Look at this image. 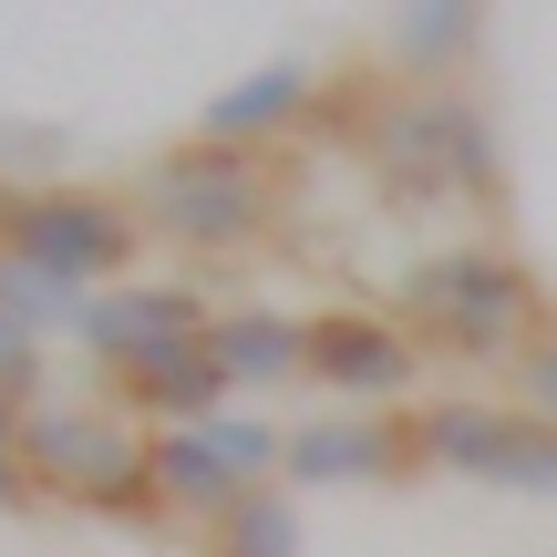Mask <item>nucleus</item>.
<instances>
[{
  "label": "nucleus",
  "mask_w": 557,
  "mask_h": 557,
  "mask_svg": "<svg viewBox=\"0 0 557 557\" xmlns=\"http://www.w3.org/2000/svg\"><path fill=\"white\" fill-rule=\"evenodd\" d=\"M310 135H341L393 207H475V218L506 207L496 114H485L465 83H403V94L341 83V94H320Z\"/></svg>",
  "instance_id": "1"
},
{
  "label": "nucleus",
  "mask_w": 557,
  "mask_h": 557,
  "mask_svg": "<svg viewBox=\"0 0 557 557\" xmlns=\"http://www.w3.org/2000/svg\"><path fill=\"white\" fill-rule=\"evenodd\" d=\"M393 320L423 341V361H465V372H485V361H517L527 341L547 331L557 299H547V278L527 269L517 248L455 238V248H434V259L403 269Z\"/></svg>",
  "instance_id": "2"
},
{
  "label": "nucleus",
  "mask_w": 557,
  "mask_h": 557,
  "mask_svg": "<svg viewBox=\"0 0 557 557\" xmlns=\"http://www.w3.org/2000/svg\"><path fill=\"white\" fill-rule=\"evenodd\" d=\"M145 207L124 186H0V259L52 289H114L145 259Z\"/></svg>",
  "instance_id": "3"
},
{
  "label": "nucleus",
  "mask_w": 557,
  "mask_h": 557,
  "mask_svg": "<svg viewBox=\"0 0 557 557\" xmlns=\"http://www.w3.org/2000/svg\"><path fill=\"white\" fill-rule=\"evenodd\" d=\"M278 197H289V186H278L269 156H248V145H207V135L165 145V156L145 165V186H135L145 227L176 238V248H248V238H269Z\"/></svg>",
  "instance_id": "4"
},
{
  "label": "nucleus",
  "mask_w": 557,
  "mask_h": 557,
  "mask_svg": "<svg viewBox=\"0 0 557 557\" xmlns=\"http://www.w3.org/2000/svg\"><path fill=\"white\" fill-rule=\"evenodd\" d=\"M423 341L403 331L393 310H372V299H331V310H310V361H299V382H320L331 403H351V413H403V403L423 393Z\"/></svg>",
  "instance_id": "5"
},
{
  "label": "nucleus",
  "mask_w": 557,
  "mask_h": 557,
  "mask_svg": "<svg viewBox=\"0 0 557 557\" xmlns=\"http://www.w3.org/2000/svg\"><path fill=\"white\" fill-rule=\"evenodd\" d=\"M207 320H218V299H207V289H186V278H114V289H94V299H83L73 351L94 361V372H114V361H135V351L197 341Z\"/></svg>",
  "instance_id": "6"
},
{
  "label": "nucleus",
  "mask_w": 557,
  "mask_h": 557,
  "mask_svg": "<svg viewBox=\"0 0 557 557\" xmlns=\"http://www.w3.org/2000/svg\"><path fill=\"white\" fill-rule=\"evenodd\" d=\"M103 403L135 413V434H176V423H218L238 393H227L218 351H207V331H197V341H165V351L114 361V372H103Z\"/></svg>",
  "instance_id": "7"
},
{
  "label": "nucleus",
  "mask_w": 557,
  "mask_h": 557,
  "mask_svg": "<svg viewBox=\"0 0 557 557\" xmlns=\"http://www.w3.org/2000/svg\"><path fill=\"white\" fill-rule=\"evenodd\" d=\"M320 94H331V73H320L310 52H278V62H259V73H238L227 94L197 103V135H207V145H248V156H269V145L310 135Z\"/></svg>",
  "instance_id": "8"
},
{
  "label": "nucleus",
  "mask_w": 557,
  "mask_h": 557,
  "mask_svg": "<svg viewBox=\"0 0 557 557\" xmlns=\"http://www.w3.org/2000/svg\"><path fill=\"white\" fill-rule=\"evenodd\" d=\"M413 413H331L289 423V485H382V475H413Z\"/></svg>",
  "instance_id": "9"
},
{
  "label": "nucleus",
  "mask_w": 557,
  "mask_h": 557,
  "mask_svg": "<svg viewBox=\"0 0 557 557\" xmlns=\"http://www.w3.org/2000/svg\"><path fill=\"white\" fill-rule=\"evenodd\" d=\"M124 444H135V423L73 413V403H32V413H21V475H32V496H62V506H73Z\"/></svg>",
  "instance_id": "10"
},
{
  "label": "nucleus",
  "mask_w": 557,
  "mask_h": 557,
  "mask_svg": "<svg viewBox=\"0 0 557 557\" xmlns=\"http://www.w3.org/2000/svg\"><path fill=\"white\" fill-rule=\"evenodd\" d=\"M485 52V0H393L382 11V62L403 83H465Z\"/></svg>",
  "instance_id": "11"
},
{
  "label": "nucleus",
  "mask_w": 557,
  "mask_h": 557,
  "mask_svg": "<svg viewBox=\"0 0 557 557\" xmlns=\"http://www.w3.org/2000/svg\"><path fill=\"white\" fill-rule=\"evenodd\" d=\"M207 351H218L227 393H278V382H299V361H310V310L238 299V310L207 320Z\"/></svg>",
  "instance_id": "12"
},
{
  "label": "nucleus",
  "mask_w": 557,
  "mask_h": 557,
  "mask_svg": "<svg viewBox=\"0 0 557 557\" xmlns=\"http://www.w3.org/2000/svg\"><path fill=\"white\" fill-rule=\"evenodd\" d=\"M506 434H517V403H496V393H423L413 403V455L444 465V475H496Z\"/></svg>",
  "instance_id": "13"
},
{
  "label": "nucleus",
  "mask_w": 557,
  "mask_h": 557,
  "mask_svg": "<svg viewBox=\"0 0 557 557\" xmlns=\"http://www.w3.org/2000/svg\"><path fill=\"white\" fill-rule=\"evenodd\" d=\"M145 455H156V496H165V517H186V527H218L227 506L248 496V485H238V465L218 455V434H207V423L145 434Z\"/></svg>",
  "instance_id": "14"
},
{
  "label": "nucleus",
  "mask_w": 557,
  "mask_h": 557,
  "mask_svg": "<svg viewBox=\"0 0 557 557\" xmlns=\"http://www.w3.org/2000/svg\"><path fill=\"white\" fill-rule=\"evenodd\" d=\"M207 557H299V506H289V485H248V496L207 527Z\"/></svg>",
  "instance_id": "15"
},
{
  "label": "nucleus",
  "mask_w": 557,
  "mask_h": 557,
  "mask_svg": "<svg viewBox=\"0 0 557 557\" xmlns=\"http://www.w3.org/2000/svg\"><path fill=\"white\" fill-rule=\"evenodd\" d=\"M485 485H517V496H557V423L517 413V434H506V455H496V475H485Z\"/></svg>",
  "instance_id": "16"
},
{
  "label": "nucleus",
  "mask_w": 557,
  "mask_h": 557,
  "mask_svg": "<svg viewBox=\"0 0 557 557\" xmlns=\"http://www.w3.org/2000/svg\"><path fill=\"white\" fill-rule=\"evenodd\" d=\"M506 403H517V413H537V423H557V320L527 341L517 361H506Z\"/></svg>",
  "instance_id": "17"
},
{
  "label": "nucleus",
  "mask_w": 557,
  "mask_h": 557,
  "mask_svg": "<svg viewBox=\"0 0 557 557\" xmlns=\"http://www.w3.org/2000/svg\"><path fill=\"white\" fill-rule=\"evenodd\" d=\"M0 393H11L21 413L41 403V331H21L11 310H0Z\"/></svg>",
  "instance_id": "18"
},
{
  "label": "nucleus",
  "mask_w": 557,
  "mask_h": 557,
  "mask_svg": "<svg viewBox=\"0 0 557 557\" xmlns=\"http://www.w3.org/2000/svg\"><path fill=\"white\" fill-rule=\"evenodd\" d=\"M0 465H21V403L0 393Z\"/></svg>",
  "instance_id": "19"
},
{
  "label": "nucleus",
  "mask_w": 557,
  "mask_h": 557,
  "mask_svg": "<svg viewBox=\"0 0 557 557\" xmlns=\"http://www.w3.org/2000/svg\"><path fill=\"white\" fill-rule=\"evenodd\" d=\"M0 506H32V475L21 465H0Z\"/></svg>",
  "instance_id": "20"
}]
</instances>
